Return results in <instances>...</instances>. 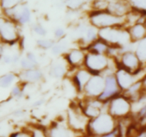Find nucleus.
<instances>
[{"mask_svg": "<svg viewBox=\"0 0 146 137\" xmlns=\"http://www.w3.org/2000/svg\"><path fill=\"white\" fill-rule=\"evenodd\" d=\"M117 119L107 111H104L97 117L90 120L87 135L96 137L103 136L116 129Z\"/></svg>", "mask_w": 146, "mask_h": 137, "instance_id": "obj_1", "label": "nucleus"}, {"mask_svg": "<svg viewBox=\"0 0 146 137\" xmlns=\"http://www.w3.org/2000/svg\"><path fill=\"white\" fill-rule=\"evenodd\" d=\"M98 37L109 45L122 48L126 47L132 43L128 30L123 28L122 26H115L99 29Z\"/></svg>", "mask_w": 146, "mask_h": 137, "instance_id": "obj_2", "label": "nucleus"}, {"mask_svg": "<svg viewBox=\"0 0 146 137\" xmlns=\"http://www.w3.org/2000/svg\"><path fill=\"white\" fill-rule=\"evenodd\" d=\"M91 119L84 113L81 105L70 106L67 111L66 123L68 127L80 135H87V130Z\"/></svg>", "mask_w": 146, "mask_h": 137, "instance_id": "obj_3", "label": "nucleus"}, {"mask_svg": "<svg viewBox=\"0 0 146 137\" xmlns=\"http://www.w3.org/2000/svg\"><path fill=\"white\" fill-rule=\"evenodd\" d=\"M107 111L116 119L131 115L132 102L123 94L107 102Z\"/></svg>", "mask_w": 146, "mask_h": 137, "instance_id": "obj_4", "label": "nucleus"}, {"mask_svg": "<svg viewBox=\"0 0 146 137\" xmlns=\"http://www.w3.org/2000/svg\"><path fill=\"white\" fill-rule=\"evenodd\" d=\"M125 20L122 16L112 14L107 10L98 11L91 14V23L98 30L115 26H123Z\"/></svg>", "mask_w": 146, "mask_h": 137, "instance_id": "obj_5", "label": "nucleus"}, {"mask_svg": "<svg viewBox=\"0 0 146 137\" xmlns=\"http://www.w3.org/2000/svg\"><path fill=\"white\" fill-rule=\"evenodd\" d=\"M109 59L107 55L87 52L84 66L93 75H102L110 68Z\"/></svg>", "mask_w": 146, "mask_h": 137, "instance_id": "obj_6", "label": "nucleus"}, {"mask_svg": "<svg viewBox=\"0 0 146 137\" xmlns=\"http://www.w3.org/2000/svg\"><path fill=\"white\" fill-rule=\"evenodd\" d=\"M105 88L103 93L98 98L104 102H109L111 99L123 93L115 77V72H109L105 76Z\"/></svg>", "mask_w": 146, "mask_h": 137, "instance_id": "obj_7", "label": "nucleus"}, {"mask_svg": "<svg viewBox=\"0 0 146 137\" xmlns=\"http://www.w3.org/2000/svg\"><path fill=\"white\" fill-rule=\"evenodd\" d=\"M118 63L119 67L127 70L135 75L141 72L142 65H143L137 56L135 51H123L120 55V59L118 61Z\"/></svg>", "mask_w": 146, "mask_h": 137, "instance_id": "obj_8", "label": "nucleus"}, {"mask_svg": "<svg viewBox=\"0 0 146 137\" xmlns=\"http://www.w3.org/2000/svg\"><path fill=\"white\" fill-rule=\"evenodd\" d=\"M0 34L1 42L10 45L17 42L19 38L18 28L14 21L3 18H1Z\"/></svg>", "mask_w": 146, "mask_h": 137, "instance_id": "obj_9", "label": "nucleus"}, {"mask_svg": "<svg viewBox=\"0 0 146 137\" xmlns=\"http://www.w3.org/2000/svg\"><path fill=\"white\" fill-rule=\"evenodd\" d=\"M105 88V78L102 75H93L86 85L84 93L86 97L98 98Z\"/></svg>", "mask_w": 146, "mask_h": 137, "instance_id": "obj_10", "label": "nucleus"}, {"mask_svg": "<svg viewBox=\"0 0 146 137\" xmlns=\"http://www.w3.org/2000/svg\"><path fill=\"white\" fill-rule=\"evenodd\" d=\"M47 134L48 137H77L80 134L70 129L66 123L56 122L52 124L46 129Z\"/></svg>", "mask_w": 146, "mask_h": 137, "instance_id": "obj_11", "label": "nucleus"}, {"mask_svg": "<svg viewBox=\"0 0 146 137\" xmlns=\"http://www.w3.org/2000/svg\"><path fill=\"white\" fill-rule=\"evenodd\" d=\"M115 77L123 92L128 90L135 82L139 80L136 79V75L121 67H118L115 71Z\"/></svg>", "mask_w": 146, "mask_h": 137, "instance_id": "obj_12", "label": "nucleus"}, {"mask_svg": "<svg viewBox=\"0 0 146 137\" xmlns=\"http://www.w3.org/2000/svg\"><path fill=\"white\" fill-rule=\"evenodd\" d=\"M92 76L93 74L85 67L84 68H80L76 72L73 77V82L78 92H84V89L86 85L88 83Z\"/></svg>", "mask_w": 146, "mask_h": 137, "instance_id": "obj_13", "label": "nucleus"}, {"mask_svg": "<svg viewBox=\"0 0 146 137\" xmlns=\"http://www.w3.org/2000/svg\"><path fill=\"white\" fill-rule=\"evenodd\" d=\"M86 53L81 49H72L67 53L66 59L68 63L74 68H81L84 65Z\"/></svg>", "mask_w": 146, "mask_h": 137, "instance_id": "obj_14", "label": "nucleus"}, {"mask_svg": "<svg viewBox=\"0 0 146 137\" xmlns=\"http://www.w3.org/2000/svg\"><path fill=\"white\" fill-rule=\"evenodd\" d=\"M19 79L24 83H34L38 82L43 78V73L37 68L23 70L20 73Z\"/></svg>", "mask_w": 146, "mask_h": 137, "instance_id": "obj_15", "label": "nucleus"}, {"mask_svg": "<svg viewBox=\"0 0 146 137\" xmlns=\"http://www.w3.org/2000/svg\"><path fill=\"white\" fill-rule=\"evenodd\" d=\"M131 42L137 43L146 37V27L143 24H136L128 28Z\"/></svg>", "mask_w": 146, "mask_h": 137, "instance_id": "obj_16", "label": "nucleus"}, {"mask_svg": "<svg viewBox=\"0 0 146 137\" xmlns=\"http://www.w3.org/2000/svg\"><path fill=\"white\" fill-rule=\"evenodd\" d=\"M108 11L114 15L123 17L129 12L130 7L129 5L124 1H118L108 5Z\"/></svg>", "mask_w": 146, "mask_h": 137, "instance_id": "obj_17", "label": "nucleus"}, {"mask_svg": "<svg viewBox=\"0 0 146 137\" xmlns=\"http://www.w3.org/2000/svg\"><path fill=\"white\" fill-rule=\"evenodd\" d=\"M110 45L105 41L102 40L101 38H98L96 41H94L86 48L87 52L94 53L98 54H104L106 55L107 51H108V48Z\"/></svg>", "mask_w": 146, "mask_h": 137, "instance_id": "obj_18", "label": "nucleus"}, {"mask_svg": "<svg viewBox=\"0 0 146 137\" xmlns=\"http://www.w3.org/2000/svg\"><path fill=\"white\" fill-rule=\"evenodd\" d=\"M20 65L24 70L36 68L38 62L35 55L32 53H28L26 57L20 60Z\"/></svg>", "mask_w": 146, "mask_h": 137, "instance_id": "obj_19", "label": "nucleus"}, {"mask_svg": "<svg viewBox=\"0 0 146 137\" xmlns=\"http://www.w3.org/2000/svg\"><path fill=\"white\" fill-rule=\"evenodd\" d=\"M19 78V76L16 75L14 72H9V73L4 74L0 78V86L1 88L7 89L14 85V82Z\"/></svg>", "mask_w": 146, "mask_h": 137, "instance_id": "obj_20", "label": "nucleus"}, {"mask_svg": "<svg viewBox=\"0 0 146 137\" xmlns=\"http://www.w3.org/2000/svg\"><path fill=\"white\" fill-rule=\"evenodd\" d=\"M135 53L143 64H146V37L137 42Z\"/></svg>", "mask_w": 146, "mask_h": 137, "instance_id": "obj_21", "label": "nucleus"}, {"mask_svg": "<svg viewBox=\"0 0 146 137\" xmlns=\"http://www.w3.org/2000/svg\"><path fill=\"white\" fill-rule=\"evenodd\" d=\"M50 75L51 76L56 78H61L67 73V70L65 65L62 63H55L51 66L50 70Z\"/></svg>", "mask_w": 146, "mask_h": 137, "instance_id": "obj_22", "label": "nucleus"}, {"mask_svg": "<svg viewBox=\"0 0 146 137\" xmlns=\"http://www.w3.org/2000/svg\"><path fill=\"white\" fill-rule=\"evenodd\" d=\"M64 39V38H63ZM63 39H61L58 41V43H55L51 50H52L53 53L55 55H61L64 53L67 49L66 43L64 41Z\"/></svg>", "mask_w": 146, "mask_h": 137, "instance_id": "obj_23", "label": "nucleus"}, {"mask_svg": "<svg viewBox=\"0 0 146 137\" xmlns=\"http://www.w3.org/2000/svg\"><path fill=\"white\" fill-rule=\"evenodd\" d=\"M31 137H48L46 132V129L42 126H33L31 130Z\"/></svg>", "mask_w": 146, "mask_h": 137, "instance_id": "obj_24", "label": "nucleus"}, {"mask_svg": "<svg viewBox=\"0 0 146 137\" xmlns=\"http://www.w3.org/2000/svg\"><path fill=\"white\" fill-rule=\"evenodd\" d=\"M37 45L42 49H50L54 47L55 43L51 39H45V38H41L38 39L36 42Z\"/></svg>", "mask_w": 146, "mask_h": 137, "instance_id": "obj_25", "label": "nucleus"}, {"mask_svg": "<svg viewBox=\"0 0 146 137\" xmlns=\"http://www.w3.org/2000/svg\"><path fill=\"white\" fill-rule=\"evenodd\" d=\"M131 3L135 9L146 13V0H131Z\"/></svg>", "mask_w": 146, "mask_h": 137, "instance_id": "obj_26", "label": "nucleus"}, {"mask_svg": "<svg viewBox=\"0 0 146 137\" xmlns=\"http://www.w3.org/2000/svg\"><path fill=\"white\" fill-rule=\"evenodd\" d=\"M21 0H2V7L7 9H11L17 7Z\"/></svg>", "mask_w": 146, "mask_h": 137, "instance_id": "obj_27", "label": "nucleus"}, {"mask_svg": "<svg viewBox=\"0 0 146 137\" xmlns=\"http://www.w3.org/2000/svg\"><path fill=\"white\" fill-rule=\"evenodd\" d=\"M23 95V88L22 87L20 86L19 85H14L12 88V90L11 91V96L12 97L17 98V99H19V98L21 97Z\"/></svg>", "mask_w": 146, "mask_h": 137, "instance_id": "obj_28", "label": "nucleus"}, {"mask_svg": "<svg viewBox=\"0 0 146 137\" xmlns=\"http://www.w3.org/2000/svg\"><path fill=\"white\" fill-rule=\"evenodd\" d=\"M9 137H31L29 130H21L11 133Z\"/></svg>", "mask_w": 146, "mask_h": 137, "instance_id": "obj_29", "label": "nucleus"}, {"mask_svg": "<svg viewBox=\"0 0 146 137\" xmlns=\"http://www.w3.org/2000/svg\"><path fill=\"white\" fill-rule=\"evenodd\" d=\"M33 30H34L36 34H37L38 36H44L46 34V31L45 28L42 26L39 25V24H37V25L34 26L33 27Z\"/></svg>", "mask_w": 146, "mask_h": 137, "instance_id": "obj_30", "label": "nucleus"}, {"mask_svg": "<svg viewBox=\"0 0 146 137\" xmlns=\"http://www.w3.org/2000/svg\"><path fill=\"white\" fill-rule=\"evenodd\" d=\"M84 3V0H68L67 4L71 9H77Z\"/></svg>", "mask_w": 146, "mask_h": 137, "instance_id": "obj_31", "label": "nucleus"}, {"mask_svg": "<svg viewBox=\"0 0 146 137\" xmlns=\"http://www.w3.org/2000/svg\"><path fill=\"white\" fill-rule=\"evenodd\" d=\"M64 36H65V31H64V30L63 29V28H56V29L55 30V31H54V36H55V38H56V39H63Z\"/></svg>", "mask_w": 146, "mask_h": 137, "instance_id": "obj_32", "label": "nucleus"}, {"mask_svg": "<svg viewBox=\"0 0 146 137\" xmlns=\"http://www.w3.org/2000/svg\"><path fill=\"white\" fill-rule=\"evenodd\" d=\"M101 137H119L118 134V132H117L116 129H115L114 132H111V133H109L108 134H106L104 135V136H101Z\"/></svg>", "mask_w": 146, "mask_h": 137, "instance_id": "obj_33", "label": "nucleus"}, {"mask_svg": "<svg viewBox=\"0 0 146 137\" xmlns=\"http://www.w3.org/2000/svg\"><path fill=\"white\" fill-rule=\"evenodd\" d=\"M43 103H44V100H43V99H40V100L36 101V102H34V106L39 107V106H41V105H42Z\"/></svg>", "mask_w": 146, "mask_h": 137, "instance_id": "obj_34", "label": "nucleus"}, {"mask_svg": "<svg viewBox=\"0 0 146 137\" xmlns=\"http://www.w3.org/2000/svg\"><path fill=\"white\" fill-rule=\"evenodd\" d=\"M142 81H143V85L144 91L146 92V75L143 77V78L142 79Z\"/></svg>", "mask_w": 146, "mask_h": 137, "instance_id": "obj_35", "label": "nucleus"}, {"mask_svg": "<svg viewBox=\"0 0 146 137\" xmlns=\"http://www.w3.org/2000/svg\"><path fill=\"white\" fill-rule=\"evenodd\" d=\"M77 137H93V136H89V135H80V136H78Z\"/></svg>", "mask_w": 146, "mask_h": 137, "instance_id": "obj_36", "label": "nucleus"}, {"mask_svg": "<svg viewBox=\"0 0 146 137\" xmlns=\"http://www.w3.org/2000/svg\"><path fill=\"white\" fill-rule=\"evenodd\" d=\"M145 27H146V22H145Z\"/></svg>", "mask_w": 146, "mask_h": 137, "instance_id": "obj_37", "label": "nucleus"}, {"mask_svg": "<svg viewBox=\"0 0 146 137\" xmlns=\"http://www.w3.org/2000/svg\"><path fill=\"white\" fill-rule=\"evenodd\" d=\"M96 137H101V136H96Z\"/></svg>", "mask_w": 146, "mask_h": 137, "instance_id": "obj_38", "label": "nucleus"}]
</instances>
